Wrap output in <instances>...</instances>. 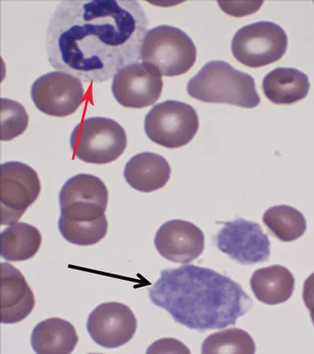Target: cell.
<instances>
[{
  "instance_id": "1",
  "label": "cell",
  "mask_w": 314,
  "mask_h": 354,
  "mask_svg": "<svg viewBox=\"0 0 314 354\" xmlns=\"http://www.w3.org/2000/svg\"><path fill=\"white\" fill-rule=\"evenodd\" d=\"M149 29L136 0H65L50 19L48 62L85 83H102L140 61Z\"/></svg>"
},
{
  "instance_id": "12",
  "label": "cell",
  "mask_w": 314,
  "mask_h": 354,
  "mask_svg": "<svg viewBox=\"0 0 314 354\" xmlns=\"http://www.w3.org/2000/svg\"><path fill=\"white\" fill-rule=\"evenodd\" d=\"M162 75L145 63H133L113 76L112 93L119 104L129 109H145L161 97Z\"/></svg>"
},
{
  "instance_id": "6",
  "label": "cell",
  "mask_w": 314,
  "mask_h": 354,
  "mask_svg": "<svg viewBox=\"0 0 314 354\" xmlns=\"http://www.w3.org/2000/svg\"><path fill=\"white\" fill-rule=\"evenodd\" d=\"M147 136L156 145L178 149L188 145L199 129V117L192 106L178 101L159 103L145 117Z\"/></svg>"
},
{
  "instance_id": "8",
  "label": "cell",
  "mask_w": 314,
  "mask_h": 354,
  "mask_svg": "<svg viewBox=\"0 0 314 354\" xmlns=\"http://www.w3.org/2000/svg\"><path fill=\"white\" fill-rule=\"evenodd\" d=\"M108 203L104 183L89 174L71 177L59 192L61 218L69 222L92 223L104 218Z\"/></svg>"
},
{
  "instance_id": "2",
  "label": "cell",
  "mask_w": 314,
  "mask_h": 354,
  "mask_svg": "<svg viewBox=\"0 0 314 354\" xmlns=\"http://www.w3.org/2000/svg\"><path fill=\"white\" fill-rule=\"evenodd\" d=\"M149 296L176 323L200 333L235 325L253 306L241 286L229 277L192 265L163 270Z\"/></svg>"
},
{
  "instance_id": "28",
  "label": "cell",
  "mask_w": 314,
  "mask_h": 354,
  "mask_svg": "<svg viewBox=\"0 0 314 354\" xmlns=\"http://www.w3.org/2000/svg\"><path fill=\"white\" fill-rule=\"evenodd\" d=\"M309 310H310L311 319H312L313 323L314 325V305L312 307H311Z\"/></svg>"
},
{
  "instance_id": "7",
  "label": "cell",
  "mask_w": 314,
  "mask_h": 354,
  "mask_svg": "<svg viewBox=\"0 0 314 354\" xmlns=\"http://www.w3.org/2000/svg\"><path fill=\"white\" fill-rule=\"evenodd\" d=\"M288 39L275 23L261 21L243 26L232 42L237 61L249 68H258L279 61L285 55Z\"/></svg>"
},
{
  "instance_id": "13",
  "label": "cell",
  "mask_w": 314,
  "mask_h": 354,
  "mask_svg": "<svg viewBox=\"0 0 314 354\" xmlns=\"http://www.w3.org/2000/svg\"><path fill=\"white\" fill-rule=\"evenodd\" d=\"M137 320L129 306L122 303H103L89 317L86 329L93 342L105 348L126 345L136 332Z\"/></svg>"
},
{
  "instance_id": "19",
  "label": "cell",
  "mask_w": 314,
  "mask_h": 354,
  "mask_svg": "<svg viewBox=\"0 0 314 354\" xmlns=\"http://www.w3.org/2000/svg\"><path fill=\"white\" fill-rule=\"evenodd\" d=\"M254 295L266 305H279L292 297L295 279L286 267L273 266L257 270L250 279Z\"/></svg>"
},
{
  "instance_id": "14",
  "label": "cell",
  "mask_w": 314,
  "mask_h": 354,
  "mask_svg": "<svg viewBox=\"0 0 314 354\" xmlns=\"http://www.w3.org/2000/svg\"><path fill=\"white\" fill-rule=\"evenodd\" d=\"M155 245L160 255L169 261L186 265L201 256L205 235L192 223L172 220L157 230Z\"/></svg>"
},
{
  "instance_id": "15",
  "label": "cell",
  "mask_w": 314,
  "mask_h": 354,
  "mask_svg": "<svg viewBox=\"0 0 314 354\" xmlns=\"http://www.w3.org/2000/svg\"><path fill=\"white\" fill-rule=\"evenodd\" d=\"M35 306V294L23 274L10 263H1V323L21 322Z\"/></svg>"
},
{
  "instance_id": "5",
  "label": "cell",
  "mask_w": 314,
  "mask_h": 354,
  "mask_svg": "<svg viewBox=\"0 0 314 354\" xmlns=\"http://www.w3.org/2000/svg\"><path fill=\"white\" fill-rule=\"evenodd\" d=\"M70 145L77 158L93 165H107L118 159L127 148V135L118 122L92 117L73 129Z\"/></svg>"
},
{
  "instance_id": "10",
  "label": "cell",
  "mask_w": 314,
  "mask_h": 354,
  "mask_svg": "<svg viewBox=\"0 0 314 354\" xmlns=\"http://www.w3.org/2000/svg\"><path fill=\"white\" fill-rule=\"evenodd\" d=\"M85 96L81 80L64 72H50L37 79L31 97L36 108L46 115L66 117L73 115Z\"/></svg>"
},
{
  "instance_id": "11",
  "label": "cell",
  "mask_w": 314,
  "mask_h": 354,
  "mask_svg": "<svg viewBox=\"0 0 314 354\" xmlns=\"http://www.w3.org/2000/svg\"><path fill=\"white\" fill-rule=\"evenodd\" d=\"M216 246L241 265L265 262L270 255V240L261 226L243 218L223 223L216 236Z\"/></svg>"
},
{
  "instance_id": "27",
  "label": "cell",
  "mask_w": 314,
  "mask_h": 354,
  "mask_svg": "<svg viewBox=\"0 0 314 354\" xmlns=\"http://www.w3.org/2000/svg\"><path fill=\"white\" fill-rule=\"evenodd\" d=\"M303 301L308 310L314 305V273L304 283Z\"/></svg>"
},
{
  "instance_id": "3",
  "label": "cell",
  "mask_w": 314,
  "mask_h": 354,
  "mask_svg": "<svg viewBox=\"0 0 314 354\" xmlns=\"http://www.w3.org/2000/svg\"><path fill=\"white\" fill-rule=\"evenodd\" d=\"M187 92L203 102L226 103L245 109L256 108L260 103L253 77L225 62L207 63L190 80Z\"/></svg>"
},
{
  "instance_id": "17",
  "label": "cell",
  "mask_w": 314,
  "mask_h": 354,
  "mask_svg": "<svg viewBox=\"0 0 314 354\" xmlns=\"http://www.w3.org/2000/svg\"><path fill=\"white\" fill-rule=\"evenodd\" d=\"M308 77L298 69L278 68L263 81L266 98L275 104L289 105L305 99L310 90Z\"/></svg>"
},
{
  "instance_id": "22",
  "label": "cell",
  "mask_w": 314,
  "mask_h": 354,
  "mask_svg": "<svg viewBox=\"0 0 314 354\" xmlns=\"http://www.w3.org/2000/svg\"><path fill=\"white\" fill-rule=\"evenodd\" d=\"M256 346L252 336L246 330L234 328L210 335L202 346V353L253 354Z\"/></svg>"
},
{
  "instance_id": "20",
  "label": "cell",
  "mask_w": 314,
  "mask_h": 354,
  "mask_svg": "<svg viewBox=\"0 0 314 354\" xmlns=\"http://www.w3.org/2000/svg\"><path fill=\"white\" fill-rule=\"evenodd\" d=\"M42 236L35 226L15 223L1 233V256L6 261H26L41 248Z\"/></svg>"
},
{
  "instance_id": "4",
  "label": "cell",
  "mask_w": 314,
  "mask_h": 354,
  "mask_svg": "<svg viewBox=\"0 0 314 354\" xmlns=\"http://www.w3.org/2000/svg\"><path fill=\"white\" fill-rule=\"evenodd\" d=\"M140 59L162 76H179L189 72L195 64L196 48L181 29L159 26L147 32Z\"/></svg>"
},
{
  "instance_id": "9",
  "label": "cell",
  "mask_w": 314,
  "mask_h": 354,
  "mask_svg": "<svg viewBox=\"0 0 314 354\" xmlns=\"http://www.w3.org/2000/svg\"><path fill=\"white\" fill-rule=\"evenodd\" d=\"M41 192L38 174L31 167L19 162L3 163L0 176L2 225L18 222Z\"/></svg>"
},
{
  "instance_id": "18",
  "label": "cell",
  "mask_w": 314,
  "mask_h": 354,
  "mask_svg": "<svg viewBox=\"0 0 314 354\" xmlns=\"http://www.w3.org/2000/svg\"><path fill=\"white\" fill-rule=\"evenodd\" d=\"M78 342L75 326L59 318L39 323L31 337L33 349L38 354L71 353Z\"/></svg>"
},
{
  "instance_id": "24",
  "label": "cell",
  "mask_w": 314,
  "mask_h": 354,
  "mask_svg": "<svg viewBox=\"0 0 314 354\" xmlns=\"http://www.w3.org/2000/svg\"><path fill=\"white\" fill-rule=\"evenodd\" d=\"M29 116L24 106L12 100L1 99V141L8 142L28 129Z\"/></svg>"
},
{
  "instance_id": "16",
  "label": "cell",
  "mask_w": 314,
  "mask_h": 354,
  "mask_svg": "<svg viewBox=\"0 0 314 354\" xmlns=\"http://www.w3.org/2000/svg\"><path fill=\"white\" fill-rule=\"evenodd\" d=\"M172 168L165 157L152 152L140 153L127 163L124 177L133 189L150 193L163 188L169 182Z\"/></svg>"
},
{
  "instance_id": "21",
  "label": "cell",
  "mask_w": 314,
  "mask_h": 354,
  "mask_svg": "<svg viewBox=\"0 0 314 354\" xmlns=\"http://www.w3.org/2000/svg\"><path fill=\"white\" fill-rule=\"evenodd\" d=\"M263 222L270 232L283 242L299 239L306 230V221L303 214L288 205L273 206L266 210Z\"/></svg>"
},
{
  "instance_id": "23",
  "label": "cell",
  "mask_w": 314,
  "mask_h": 354,
  "mask_svg": "<svg viewBox=\"0 0 314 354\" xmlns=\"http://www.w3.org/2000/svg\"><path fill=\"white\" fill-rule=\"evenodd\" d=\"M59 230L66 241L80 246L95 245L105 238L109 223L107 218L92 223H75L59 218Z\"/></svg>"
},
{
  "instance_id": "25",
  "label": "cell",
  "mask_w": 314,
  "mask_h": 354,
  "mask_svg": "<svg viewBox=\"0 0 314 354\" xmlns=\"http://www.w3.org/2000/svg\"><path fill=\"white\" fill-rule=\"evenodd\" d=\"M263 4V1H219V5L227 15L241 17L256 12Z\"/></svg>"
},
{
  "instance_id": "26",
  "label": "cell",
  "mask_w": 314,
  "mask_h": 354,
  "mask_svg": "<svg viewBox=\"0 0 314 354\" xmlns=\"http://www.w3.org/2000/svg\"><path fill=\"white\" fill-rule=\"evenodd\" d=\"M190 353L185 344L174 339H163L152 344L147 353Z\"/></svg>"
}]
</instances>
